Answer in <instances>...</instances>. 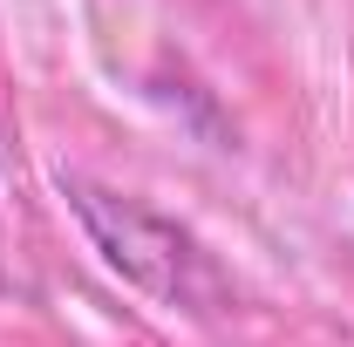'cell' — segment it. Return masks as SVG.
Instances as JSON below:
<instances>
[{
  "label": "cell",
  "instance_id": "1",
  "mask_svg": "<svg viewBox=\"0 0 354 347\" xmlns=\"http://www.w3.org/2000/svg\"><path fill=\"white\" fill-rule=\"evenodd\" d=\"M75 212H82V225L95 232V245L109 252V265L130 272L136 286H150V293H164V300H191L198 286H212L198 245H191L177 225H164L157 212H136V205L109 198V191H88V184H75Z\"/></svg>",
  "mask_w": 354,
  "mask_h": 347
}]
</instances>
